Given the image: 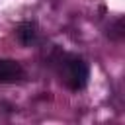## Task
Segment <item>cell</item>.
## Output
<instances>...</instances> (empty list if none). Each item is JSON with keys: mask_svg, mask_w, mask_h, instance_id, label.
<instances>
[{"mask_svg": "<svg viewBox=\"0 0 125 125\" xmlns=\"http://www.w3.org/2000/svg\"><path fill=\"white\" fill-rule=\"evenodd\" d=\"M57 68L61 74V80L74 92L82 90L88 84V64L76 57V55H59L57 59Z\"/></svg>", "mask_w": 125, "mask_h": 125, "instance_id": "cell-1", "label": "cell"}, {"mask_svg": "<svg viewBox=\"0 0 125 125\" xmlns=\"http://www.w3.org/2000/svg\"><path fill=\"white\" fill-rule=\"evenodd\" d=\"M25 76L23 66L12 59H0V84H14Z\"/></svg>", "mask_w": 125, "mask_h": 125, "instance_id": "cell-2", "label": "cell"}, {"mask_svg": "<svg viewBox=\"0 0 125 125\" xmlns=\"http://www.w3.org/2000/svg\"><path fill=\"white\" fill-rule=\"evenodd\" d=\"M16 35H18V39H20L21 45H31V43L37 39V27H35V23H31V21H23V23L18 25Z\"/></svg>", "mask_w": 125, "mask_h": 125, "instance_id": "cell-3", "label": "cell"}]
</instances>
